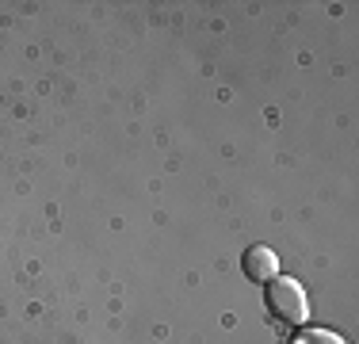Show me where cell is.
Returning <instances> with one entry per match:
<instances>
[{"label": "cell", "mask_w": 359, "mask_h": 344, "mask_svg": "<svg viewBox=\"0 0 359 344\" xmlns=\"http://www.w3.org/2000/svg\"><path fill=\"white\" fill-rule=\"evenodd\" d=\"M268 310L279 317V322H287V325H306L310 303H306L302 283L290 279V275H276V279L268 283Z\"/></svg>", "instance_id": "6da1fadb"}, {"label": "cell", "mask_w": 359, "mask_h": 344, "mask_svg": "<svg viewBox=\"0 0 359 344\" xmlns=\"http://www.w3.org/2000/svg\"><path fill=\"white\" fill-rule=\"evenodd\" d=\"M245 275L256 283H271L279 275V260L276 253H271L268 245H252L249 253H245Z\"/></svg>", "instance_id": "7a4b0ae2"}, {"label": "cell", "mask_w": 359, "mask_h": 344, "mask_svg": "<svg viewBox=\"0 0 359 344\" xmlns=\"http://www.w3.org/2000/svg\"><path fill=\"white\" fill-rule=\"evenodd\" d=\"M290 344H348V340L340 337V333H332V329H302Z\"/></svg>", "instance_id": "3957f363"}]
</instances>
